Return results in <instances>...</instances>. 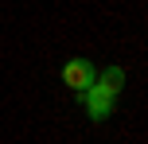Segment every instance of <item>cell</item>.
<instances>
[{
  "mask_svg": "<svg viewBox=\"0 0 148 144\" xmlns=\"http://www.w3.org/2000/svg\"><path fill=\"white\" fill-rule=\"evenodd\" d=\"M121 82H125V70L121 66H109L105 74H97L90 82V90H82V101H86V113L94 121H105L113 109V98L121 93Z\"/></svg>",
  "mask_w": 148,
  "mask_h": 144,
  "instance_id": "1",
  "label": "cell"
},
{
  "mask_svg": "<svg viewBox=\"0 0 148 144\" xmlns=\"http://www.w3.org/2000/svg\"><path fill=\"white\" fill-rule=\"evenodd\" d=\"M97 78V70H94V62L90 59H70L66 66H62V82L70 86V90H90V82Z\"/></svg>",
  "mask_w": 148,
  "mask_h": 144,
  "instance_id": "2",
  "label": "cell"
}]
</instances>
